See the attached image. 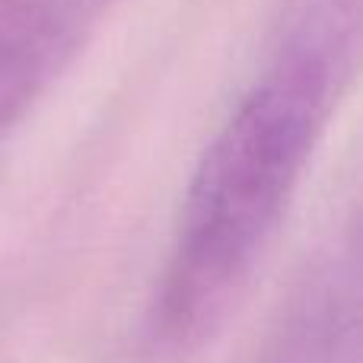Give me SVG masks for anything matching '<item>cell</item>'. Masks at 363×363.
<instances>
[{
	"label": "cell",
	"instance_id": "1",
	"mask_svg": "<svg viewBox=\"0 0 363 363\" xmlns=\"http://www.w3.org/2000/svg\"><path fill=\"white\" fill-rule=\"evenodd\" d=\"M357 4L300 0L271 67L213 134L153 303L157 341L207 338L281 226L357 45Z\"/></svg>",
	"mask_w": 363,
	"mask_h": 363
},
{
	"label": "cell",
	"instance_id": "2",
	"mask_svg": "<svg viewBox=\"0 0 363 363\" xmlns=\"http://www.w3.org/2000/svg\"><path fill=\"white\" fill-rule=\"evenodd\" d=\"M93 13L86 0H0V138L64 67Z\"/></svg>",
	"mask_w": 363,
	"mask_h": 363
}]
</instances>
